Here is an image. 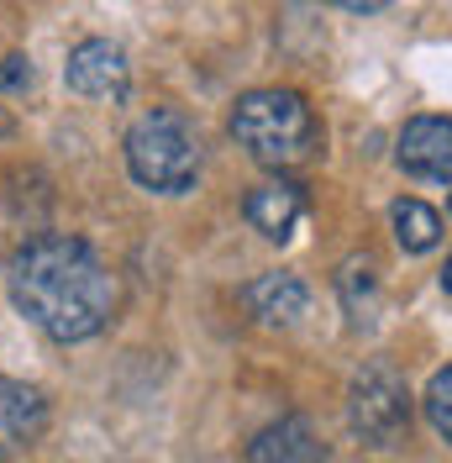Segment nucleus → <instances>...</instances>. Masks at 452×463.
Instances as JSON below:
<instances>
[{
  "label": "nucleus",
  "instance_id": "8",
  "mask_svg": "<svg viewBox=\"0 0 452 463\" xmlns=\"http://www.w3.org/2000/svg\"><path fill=\"white\" fill-rule=\"evenodd\" d=\"M242 300H248L253 321H263V326H289V321L306 317L311 289H306V279H300V274H284V269H274V274H258L253 285L242 289Z\"/></svg>",
  "mask_w": 452,
  "mask_h": 463
},
{
  "label": "nucleus",
  "instance_id": "2",
  "mask_svg": "<svg viewBox=\"0 0 452 463\" xmlns=\"http://www.w3.org/2000/svg\"><path fill=\"white\" fill-rule=\"evenodd\" d=\"M231 137L253 164L284 174L315 153L321 127H315V111L306 106V95L268 85V90H248L231 106Z\"/></svg>",
  "mask_w": 452,
  "mask_h": 463
},
{
  "label": "nucleus",
  "instance_id": "10",
  "mask_svg": "<svg viewBox=\"0 0 452 463\" xmlns=\"http://www.w3.org/2000/svg\"><path fill=\"white\" fill-rule=\"evenodd\" d=\"M248 463H321L311 421H306V416H279L274 427H263V432L248 442Z\"/></svg>",
  "mask_w": 452,
  "mask_h": 463
},
{
  "label": "nucleus",
  "instance_id": "1",
  "mask_svg": "<svg viewBox=\"0 0 452 463\" xmlns=\"http://www.w3.org/2000/svg\"><path fill=\"white\" fill-rule=\"evenodd\" d=\"M11 306L53 343H85L111 321L116 279L85 237L42 232L11 259Z\"/></svg>",
  "mask_w": 452,
  "mask_h": 463
},
{
  "label": "nucleus",
  "instance_id": "4",
  "mask_svg": "<svg viewBox=\"0 0 452 463\" xmlns=\"http://www.w3.org/2000/svg\"><path fill=\"white\" fill-rule=\"evenodd\" d=\"M347 421H353V432L363 437L368 448L400 442L405 427H410V390H405V379L390 364L358 369L353 390H347Z\"/></svg>",
  "mask_w": 452,
  "mask_h": 463
},
{
  "label": "nucleus",
  "instance_id": "15",
  "mask_svg": "<svg viewBox=\"0 0 452 463\" xmlns=\"http://www.w3.org/2000/svg\"><path fill=\"white\" fill-rule=\"evenodd\" d=\"M447 216H452V201H447Z\"/></svg>",
  "mask_w": 452,
  "mask_h": 463
},
{
  "label": "nucleus",
  "instance_id": "3",
  "mask_svg": "<svg viewBox=\"0 0 452 463\" xmlns=\"http://www.w3.org/2000/svg\"><path fill=\"white\" fill-rule=\"evenodd\" d=\"M127 169L153 195H184L200 174L195 121L174 106H153L127 127Z\"/></svg>",
  "mask_w": 452,
  "mask_h": 463
},
{
  "label": "nucleus",
  "instance_id": "6",
  "mask_svg": "<svg viewBox=\"0 0 452 463\" xmlns=\"http://www.w3.org/2000/svg\"><path fill=\"white\" fill-rule=\"evenodd\" d=\"M395 158L410 179L447 184L452 179V116H416V121H405Z\"/></svg>",
  "mask_w": 452,
  "mask_h": 463
},
{
  "label": "nucleus",
  "instance_id": "14",
  "mask_svg": "<svg viewBox=\"0 0 452 463\" xmlns=\"http://www.w3.org/2000/svg\"><path fill=\"white\" fill-rule=\"evenodd\" d=\"M442 289L452 295V259H447V269H442Z\"/></svg>",
  "mask_w": 452,
  "mask_h": 463
},
{
  "label": "nucleus",
  "instance_id": "12",
  "mask_svg": "<svg viewBox=\"0 0 452 463\" xmlns=\"http://www.w3.org/2000/svg\"><path fill=\"white\" fill-rule=\"evenodd\" d=\"M426 421L437 427V437L452 442V364L442 374H431V384H426Z\"/></svg>",
  "mask_w": 452,
  "mask_h": 463
},
{
  "label": "nucleus",
  "instance_id": "7",
  "mask_svg": "<svg viewBox=\"0 0 452 463\" xmlns=\"http://www.w3.org/2000/svg\"><path fill=\"white\" fill-rule=\"evenodd\" d=\"M242 216H248V227L258 237H268V242H289L295 227H300V216H306V190L295 184V179H263L248 190V201H242Z\"/></svg>",
  "mask_w": 452,
  "mask_h": 463
},
{
  "label": "nucleus",
  "instance_id": "13",
  "mask_svg": "<svg viewBox=\"0 0 452 463\" xmlns=\"http://www.w3.org/2000/svg\"><path fill=\"white\" fill-rule=\"evenodd\" d=\"M27 85H32V58L11 53L5 63H0V90H5V95H16V90H27Z\"/></svg>",
  "mask_w": 452,
  "mask_h": 463
},
{
  "label": "nucleus",
  "instance_id": "5",
  "mask_svg": "<svg viewBox=\"0 0 452 463\" xmlns=\"http://www.w3.org/2000/svg\"><path fill=\"white\" fill-rule=\"evenodd\" d=\"M127 53L116 48L111 37H85L69 48V63H63V85L85 100H121L127 95Z\"/></svg>",
  "mask_w": 452,
  "mask_h": 463
},
{
  "label": "nucleus",
  "instance_id": "11",
  "mask_svg": "<svg viewBox=\"0 0 452 463\" xmlns=\"http://www.w3.org/2000/svg\"><path fill=\"white\" fill-rule=\"evenodd\" d=\"M390 222H395V242L405 253H431L437 242H442V211H431L426 201H395L390 211Z\"/></svg>",
  "mask_w": 452,
  "mask_h": 463
},
{
  "label": "nucleus",
  "instance_id": "9",
  "mask_svg": "<svg viewBox=\"0 0 452 463\" xmlns=\"http://www.w3.org/2000/svg\"><path fill=\"white\" fill-rule=\"evenodd\" d=\"M48 427V401L27 379H0V442H32Z\"/></svg>",
  "mask_w": 452,
  "mask_h": 463
}]
</instances>
